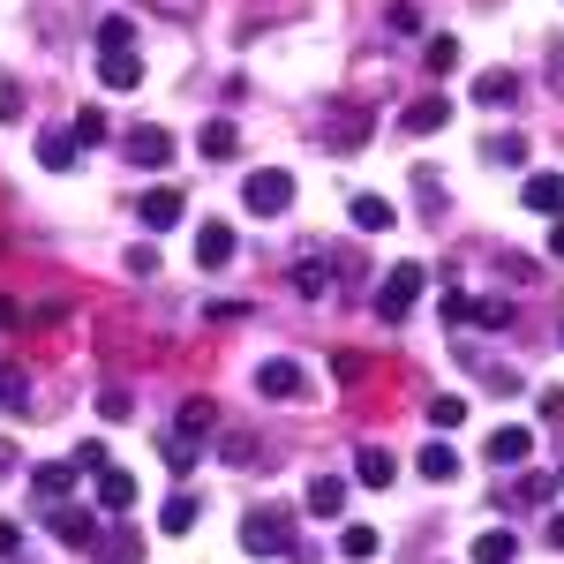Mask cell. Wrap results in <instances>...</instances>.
<instances>
[{
    "label": "cell",
    "instance_id": "obj_1",
    "mask_svg": "<svg viewBox=\"0 0 564 564\" xmlns=\"http://www.w3.org/2000/svg\"><path fill=\"white\" fill-rule=\"evenodd\" d=\"M241 550H249V557H286V550H294V512H286V505L241 512Z\"/></svg>",
    "mask_w": 564,
    "mask_h": 564
},
{
    "label": "cell",
    "instance_id": "obj_2",
    "mask_svg": "<svg viewBox=\"0 0 564 564\" xmlns=\"http://www.w3.org/2000/svg\"><path fill=\"white\" fill-rule=\"evenodd\" d=\"M241 204H249L257 218H286V212H294V174H286V166L249 174V181H241Z\"/></svg>",
    "mask_w": 564,
    "mask_h": 564
},
{
    "label": "cell",
    "instance_id": "obj_3",
    "mask_svg": "<svg viewBox=\"0 0 564 564\" xmlns=\"http://www.w3.org/2000/svg\"><path fill=\"white\" fill-rule=\"evenodd\" d=\"M422 286H430V271H422V263H391L384 286H377V316H384V324H399L406 308L422 302Z\"/></svg>",
    "mask_w": 564,
    "mask_h": 564
},
{
    "label": "cell",
    "instance_id": "obj_4",
    "mask_svg": "<svg viewBox=\"0 0 564 564\" xmlns=\"http://www.w3.org/2000/svg\"><path fill=\"white\" fill-rule=\"evenodd\" d=\"M45 527H53L61 550H98V534H106L90 505H45Z\"/></svg>",
    "mask_w": 564,
    "mask_h": 564
},
{
    "label": "cell",
    "instance_id": "obj_5",
    "mask_svg": "<svg viewBox=\"0 0 564 564\" xmlns=\"http://www.w3.org/2000/svg\"><path fill=\"white\" fill-rule=\"evenodd\" d=\"M121 159H129V166H143V174H159V166L174 159V135L143 121V129H129V135H121Z\"/></svg>",
    "mask_w": 564,
    "mask_h": 564
},
{
    "label": "cell",
    "instance_id": "obj_6",
    "mask_svg": "<svg viewBox=\"0 0 564 564\" xmlns=\"http://www.w3.org/2000/svg\"><path fill=\"white\" fill-rule=\"evenodd\" d=\"M257 391H263V399H302V391H308L302 361H286V354H271V361H257Z\"/></svg>",
    "mask_w": 564,
    "mask_h": 564
},
{
    "label": "cell",
    "instance_id": "obj_7",
    "mask_svg": "<svg viewBox=\"0 0 564 564\" xmlns=\"http://www.w3.org/2000/svg\"><path fill=\"white\" fill-rule=\"evenodd\" d=\"M489 467H527V452H534V430H520V422H505V430H489Z\"/></svg>",
    "mask_w": 564,
    "mask_h": 564
},
{
    "label": "cell",
    "instance_id": "obj_8",
    "mask_svg": "<svg viewBox=\"0 0 564 564\" xmlns=\"http://www.w3.org/2000/svg\"><path fill=\"white\" fill-rule=\"evenodd\" d=\"M181 218H188V196H181V188H151V196H143V226H151V234H174Z\"/></svg>",
    "mask_w": 564,
    "mask_h": 564
},
{
    "label": "cell",
    "instance_id": "obj_9",
    "mask_svg": "<svg viewBox=\"0 0 564 564\" xmlns=\"http://www.w3.org/2000/svg\"><path fill=\"white\" fill-rule=\"evenodd\" d=\"M196 263H204V271H226V263H234V226H226V218H204V234H196Z\"/></svg>",
    "mask_w": 564,
    "mask_h": 564
},
{
    "label": "cell",
    "instance_id": "obj_10",
    "mask_svg": "<svg viewBox=\"0 0 564 564\" xmlns=\"http://www.w3.org/2000/svg\"><path fill=\"white\" fill-rule=\"evenodd\" d=\"M520 204H527V212H542V218H564V174H527Z\"/></svg>",
    "mask_w": 564,
    "mask_h": 564
},
{
    "label": "cell",
    "instance_id": "obj_11",
    "mask_svg": "<svg viewBox=\"0 0 564 564\" xmlns=\"http://www.w3.org/2000/svg\"><path fill=\"white\" fill-rule=\"evenodd\" d=\"M98 512H113V520L135 512V475L129 467H106V475H98Z\"/></svg>",
    "mask_w": 564,
    "mask_h": 564
},
{
    "label": "cell",
    "instance_id": "obj_12",
    "mask_svg": "<svg viewBox=\"0 0 564 564\" xmlns=\"http://www.w3.org/2000/svg\"><path fill=\"white\" fill-rule=\"evenodd\" d=\"M76 151H84L76 129H45L39 135V166H45V174H68V166H76Z\"/></svg>",
    "mask_w": 564,
    "mask_h": 564
},
{
    "label": "cell",
    "instance_id": "obj_13",
    "mask_svg": "<svg viewBox=\"0 0 564 564\" xmlns=\"http://www.w3.org/2000/svg\"><path fill=\"white\" fill-rule=\"evenodd\" d=\"M354 475H361V489H391L399 459H391L384 444H361V452H354Z\"/></svg>",
    "mask_w": 564,
    "mask_h": 564
},
{
    "label": "cell",
    "instance_id": "obj_14",
    "mask_svg": "<svg viewBox=\"0 0 564 564\" xmlns=\"http://www.w3.org/2000/svg\"><path fill=\"white\" fill-rule=\"evenodd\" d=\"M414 475H422V481H459V452H452L444 436H430L422 459H414Z\"/></svg>",
    "mask_w": 564,
    "mask_h": 564
},
{
    "label": "cell",
    "instance_id": "obj_15",
    "mask_svg": "<svg viewBox=\"0 0 564 564\" xmlns=\"http://www.w3.org/2000/svg\"><path fill=\"white\" fill-rule=\"evenodd\" d=\"M302 505L316 512V520H339V512H347V481H339V475H316Z\"/></svg>",
    "mask_w": 564,
    "mask_h": 564
},
{
    "label": "cell",
    "instance_id": "obj_16",
    "mask_svg": "<svg viewBox=\"0 0 564 564\" xmlns=\"http://www.w3.org/2000/svg\"><path fill=\"white\" fill-rule=\"evenodd\" d=\"M98 84L106 90H135L143 84V61H135V53H98Z\"/></svg>",
    "mask_w": 564,
    "mask_h": 564
},
{
    "label": "cell",
    "instance_id": "obj_17",
    "mask_svg": "<svg viewBox=\"0 0 564 564\" xmlns=\"http://www.w3.org/2000/svg\"><path fill=\"white\" fill-rule=\"evenodd\" d=\"M98 564H143V534H129V527H113V534H98V550H90Z\"/></svg>",
    "mask_w": 564,
    "mask_h": 564
},
{
    "label": "cell",
    "instance_id": "obj_18",
    "mask_svg": "<svg viewBox=\"0 0 564 564\" xmlns=\"http://www.w3.org/2000/svg\"><path fill=\"white\" fill-rule=\"evenodd\" d=\"M31 489H39V505H68L76 467H68V459H53V467H39V475H31Z\"/></svg>",
    "mask_w": 564,
    "mask_h": 564
},
{
    "label": "cell",
    "instance_id": "obj_19",
    "mask_svg": "<svg viewBox=\"0 0 564 564\" xmlns=\"http://www.w3.org/2000/svg\"><path fill=\"white\" fill-rule=\"evenodd\" d=\"M174 422H181L174 436H188V444H204V436H218V406H212V399H188V406H181Z\"/></svg>",
    "mask_w": 564,
    "mask_h": 564
},
{
    "label": "cell",
    "instance_id": "obj_20",
    "mask_svg": "<svg viewBox=\"0 0 564 564\" xmlns=\"http://www.w3.org/2000/svg\"><path fill=\"white\" fill-rule=\"evenodd\" d=\"M347 218L361 226V234H391V218H399V212H391L384 196H369V188H361V196L347 204Z\"/></svg>",
    "mask_w": 564,
    "mask_h": 564
},
{
    "label": "cell",
    "instance_id": "obj_21",
    "mask_svg": "<svg viewBox=\"0 0 564 564\" xmlns=\"http://www.w3.org/2000/svg\"><path fill=\"white\" fill-rule=\"evenodd\" d=\"M332 279H339V271H332V263H324V257L294 263V294H302V302H324V294H332Z\"/></svg>",
    "mask_w": 564,
    "mask_h": 564
},
{
    "label": "cell",
    "instance_id": "obj_22",
    "mask_svg": "<svg viewBox=\"0 0 564 564\" xmlns=\"http://www.w3.org/2000/svg\"><path fill=\"white\" fill-rule=\"evenodd\" d=\"M520 98V76L512 68H489V76H475V106H512Z\"/></svg>",
    "mask_w": 564,
    "mask_h": 564
},
{
    "label": "cell",
    "instance_id": "obj_23",
    "mask_svg": "<svg viewBox=\"0 0 564 564\" xmlns=\"http://www.w3.org/2000/svg\"><path fill=\"white\" fill-rule=\"evenodd\" d=\"M444 121H452V106H444L436 90H430V98H414V106H406V135H436Z\"/></svg>",
    "mask_w": 564,
    "mask_h": 564
},
{
    "label": "cell",
    "instance_id": "obj_24",
    "mask_svg": "<svg viewBox=\"0 0 564 564\" xmlns=\"http://www.w3.org/2000/svg\"><path fill=\"white\" fill-rule=\"evenodd\" d=\"M196 151H204V159H218V166H226V159H234V151H241V129H234V121H204V135H196Z\"/></svg>",
    "mask_w": 564,
    "mask_h": 564
},
{
    "label": "cell",
    "instance_id": "obj_25",
    "mask_svg": "<svg viewBox=\"0 0 564 564\" xmlns=\"http://www.w3.org/2000/svg\"><path fill=\"white\" fill-rule=\"evenodd\" d=\"M377 550H384V534H377V527H339V557H347V564H369Z\"/></svg>",
    "mask_w": 564,
    "mask_h": 564
},
{
    "label": "cell",
    "instance_id": "obj_26",
    "mask_svg": "<svg viewBox=\"0 0 564 564\" xmlns=\"http://www.w3.org/2000/svg\"><path fill=\"white\" fill-rule=\"evenodd\" d=\"M196 512H204V505H196L188 489H174V497L159 505V527H166V534H188V527H196Z\"/></svg>",
    "mask_w": 564,
    "mask_h": 564
},
{
    "label": "cell",
    "instance_id": "obj_27",
    "mask_svg": "<svg viewBox=\"0 0 564 564\" xmlns=\"http://www.w3.org/2000/svg\"><path fill=\"white\" fill-rule=\"evenodd\" d=\"M324 143H332V151H354V143H369V121H361V113H332Z\"/></svg>",
    "mask_w": 564,
    "mask_h": 564
},
{
    "label": "cell",
    "instance_id": "obj_28",
    "mask_svg": "<svg viewBox=\"0 0 564 564\" xmlns=\"http://www.w3.org/2000/svg\"><path fill=\"white\" fill-rule=\"evenodd\" d=\"M512 557H520V542H512L505 527H489V534L475 542V564H512Z\"/></svg>",
    "mask_w": 564,
    "mask_h": 564
},
{
    "label": "cell",
    "instance_id": "obj_29",
    "mask_svg": "<svg viewBox=\"0 0 564 564\" xmlns=\"http://www.w3.org/2000/svg\"><path fill=\"white\" fill-rule=\"evenodd\" d=\"M98 53H135V23L129 15H106V23H98Z\"/></svg>",
    "mask_w": 564,
    "mask_h": 564
},
{
    "label": "cell",
    "instance_id": "obj_30",
    "mask_svg": "<svg viewBox=\"0 0 564 564\" xmlns=\"http://www.w3.org/2000/svg\"><path fill=\"white\" fill-rule=\"evenodd\" d=\"M422 68H430V76H452V68H459V39H444V31H436V39L422 45Z\"/></svg>",
    "mask_w": 564,
    "mask_h": 564
},
{
    "label": "cell",
    "instance_id": "obj_31",
    "mask_svg": "<svg viewBox=\"0 0 564 564\" xmlns=\"http://www.w3.org/2000/svg\"><path fill=\"white\" fill-rule=\"evenodd\" d=\"M459 422H467V399H459V391H436L430 399V430H459Z\"/></svg>",
    "mask_w": 564,
    "mask_h": 564
},
{
    "label": "cell",
    "instance_id": "obj_32",
    "mask_svg": "<svg viewBox=\"0 0 564 564\" xmlns=\"http://www.w3.org/2000/svg\"><path fill=\"white\" fill-rule=\"evenodd\" d=\"M68 129H76V143H106V135H113V121H106V106H84Z\"/></svg>",
    "mask_w": 564,
    "mask_h": 564
},
{
    "label": "cell",
    "instance_id": "obj_33",
    "mask_svg": "<svg viewBox=\"0 0 564 564\" xmlns=\"http://www.w3.org/2000/svg\"><path fill=\"white\" fill-rule=\"evenodd\" d=\"M218 459H226V467H249V459H257V436H249V430H226V436H218Z\"/></svg>",
    "mask_w": 564,
    "mask_h": 564
},
{
    "label": "cell",
    "instance_id": "obj_34",
    "mask_svg": "<svg viewBox=\"0 0 564 564\" xmlns=\"http://www.w3.org/2000/svg\"><path fill=\"white\" fill-rule=\"evenodd\" d=\"M0 406H8V414H23V406H31V384H23V369H8V361H0Z\"/></svg>",
    "mask_w": 564,
    "mask_h": 564
},
{
    "label": "cell",
    "instance_id": "obj_35",
    "mask_svg": "<svg viewBox=\"0 0 564 564\" xmlns=\"http://www.w3.org/2000/svg\"><path fill=\"white\" fill-rule=\"evenodd\" d=\"M68 467H76V475H106V467H113V459H106V444H98V436H84V444H76V459H68Z\"/></svg>",
    "mask_w": 564,
    "mask_h": 564
},
{
    "label": "cell",
    "instance_id": "obj_36",
    "mask_svg": "<svg viewBox=\"0 0 564 564\" xmlns=\"http://www.w3.org/2000/svg\"><path fill=\"white\" fill-rule=\"evenodd\" d=\"M481 159H497V166H520L527 143H520V135H489V143H481Z\"/></svg>",
    "mask_w": 564,
    "mask_h": 564
},
{
    "label": "cell",
    "instance_id": "obj_37",
    "mask_svg": "<svg viewBox=\"0 0 564 564\" xmlns=\"http://www.w3.org/2000/svg\"><path fill=\"white\" fill-rule=\"evenodd\" d=\"M159 452H166V467H174V475H188V467H196V444H188V436H166Z\"/></svg>",
    "mask_w": 564,
    "mask_h": 564
},
{
    "label": "cell",
    "instance_id": "obj_38",
    "mask_svg": "<svg viewBox=\"0 0 564 564\" xmlns=\"http://www.w3.org/2000/svg\"><path fill=\"white\" fill-rule=\"evenodd\" d=\"M98 414H106V422H129L135 399H129V391H98Z\"/></svg>",
    "mask_w": 564,
    "mask_h": 564
},
{
    "label": "cell",
    "instance_id": "obj_39",
    "mask_svg": "<svg viewBox=\"0 0 564 564\" xmlns=\"http://www.w3.org/2000/svg\"><path fill=\"white\" fill-rule=\"evenodd\" d=\"M391 31H399V39H414V31H422V8H414V0H399V8H391Z\"/></svg>",
    "mask_w": 564,
    "mask_h": 564
},
{
    "label": "cell",
    "instance_id": "obj_40",
    "mask_svg": "<svg viewBox=\"0 0 564 564\" xmlns=\"http://www.w3.org/2000/svg\"><path fill=\"white\" fill-rule=\"evenodd\" d=\"M143 8H151V15H174V23H188V15H196L204 0H143Z\"/></svg>",
    "mask_w": 564,
    "mask_h": 564
},
{
    "label": "cell",
    "instance_id": "obj_41",
    "mask_svg": "<svg viewBox=\"0 0 564 564\" xmlns=\"http://www.w3.org/2000/svg\"><path fill=\"white\" fill-rule=\"evenodd\" d=\"M0 557H8V564L23 557V527H15V520H0Z\"/></svg>",
    "mask_w": 564,
    "mask_h": 564
},
{
    "label": "cell",
    "instance_id": "obj_42",
    "mask_svg": "<svg viewBox=\"0 0 564 564\" xmlns=\"http://www.w3.org/2000/svg\"><path fill=\"white\" fill-rule=\"evenodd\" d=\"M129 271H135V279H151V271H159V249H151V241H143V249H129Z\"/></svg>",
    "mask_w": 564,
    "mask_h": 564
},
{
    "label": "cell",
    "instance_id": "obj_43",
    "mask_svg": "<svg viewBox=\"0 0 564 564\" xmlns=\"http://www.w3.org/2000/svg\"><path fill=\"white\" fill-rule=\"evenodd\" d=\"M15 113H23V90H15V84H0V121H15Z\"/></svg>",
    "mask_w": 564,
    "mask_h": 564
},
{
    "label": "cell",
    "instance_id": "obj_44",
    "mask_svg": "<svg viewBox=\"0 0 564 564\" xmlns=\"http://www.w3.org/2000/svg\"><path fill=\"white\" fill-rule=\"evenodd\" d=\"M15 324H23V308H15L8 294H0V332H15Z\"/></svg>",
    "mask_w": 564,
    "mask_h": 564
},
{
    "label": "cell",
    "instance_id": "obj_45",
    "mask_svg": "<svg viewBox=\"0 0 564 564\" xmlns=\"http://www.w3.org/2000/svg\"><path fill=\"white\" fill-rule=\"evenodd\" d=\"M542 534H550V550H564V512H550V527H542Z\"/></svg>",
    "mask_w": 564,
    "mask_h": 564
},
{
    "label": "cell",
    "instance_id": "obj_46",
    "mask_svg": "<svg viewBox=\"0 0 564 564\" xmlns=\"http://www.w3.org/2000/svg\"><path fill=\"white\" fill-rule=\"evenodd\" d=\"M550 257H564V218H550Z\"/></svg>",
    "mask_w": 564,
    "mask_h": 564
},
{
    "label": "cell",
    "instance_id": "obj_47",
    "mask_svg": "<svg viewBox=\"0 0 564 564\" xmlns=\"http://www.w3.org/2000/svg\"><path fill=\"white\" fill-rule=\"evenodd\" d=\"M0 475H15V444H0Z\"/></svg>",
    "mask_w": 564,
    "mask_h": 564
}]
</instances>
